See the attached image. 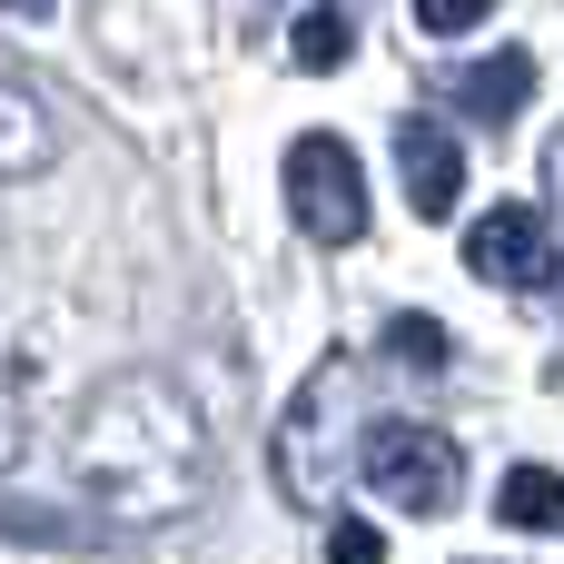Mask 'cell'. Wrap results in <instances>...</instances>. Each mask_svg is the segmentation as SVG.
Masks as SVG:
<instances>
[{
    "label": "cell",
    "instance_id": "obj_1",
    "mask_svg": "<svg viewBox=\"0 0 564 564\" xmlns=\"http://www.w3.org/2000/svg\"><path fill=\"white\" fill-rule=\"evenodd\" d=\"M357 476H367V496H387L397 516H446L456 486H466V456H456V436H436V426H416V416H387V426H367Z\"/></svg>",
    "mask_w": 564,
    "mask_h": 564
},
{
    "label": "cell",
    "instance_id": "obj_2",
    "mask_svg": "<svg viewBox=\"0 0 564 564\" xmlns=\"http://www.w3.org/2000/svg\"><path fill=\"white\" fill-rule=\"evenodd\" d=\"M288 208H297V228H307L317 248L367 238V178H357V149H347L337 129L288 139Z\"/></svg>",
    "mask_w": 564,
    "mask_h": 564
},
{
    "label": "cell",
    "instance_id": "obj_10",
    "mask_svg": "<svg viewBox=\"0 0 564 564\" xmlns=\"http://www.w3.org/2000/svg\"><path fill=\"white\" fill-rule=\"evenodd\" d=\"M486 10H496V0H416V20H426L436 40H456V30H476Z\"/></svg>",
    "mask_w": 564,
    "mask_h": 564
},
{
    "label": "cell",
    "instance_id": "obj_5",
    "mask_svg": "<svg viewBox=\"0 0 564 564\" xmlns=\"http://www.w3.org/2000/svg\"><path fill=\"white\" fill-rule=\"evenodd\" d=\"M456 99L496 129V119H516V109L535 99V59H525V50H496V59H476V69L456 79Z\"/></svg>",
    "mask_w": 564,
    "mask_h": 564
},
{
    "label": "cell",
    "instance_id": "obj_3",
    "mask_svg": "<svg viewBox=\"0 0 564 564\" xmlns=\"http://www.w3.org/2000/svg\"><path fill=\"white\" fill-rule=\"evenodd\" d=\"M466 268L496 278V288L545 278V208H535V198H496V208L476 218V238H466Z\"/></svg>",
    "mask_w": 564,
    "mask_h": 564
},
{
    "label": "cell",
    "instance_id": "obj_11",
    "mask_svg": "<svg viewBox=\"0 0 564 564\" xmlns=\"http://www.w3.org/2000/svg\"><path fill=\"white\" fill-rule=\"evenodd\" d=\"M545 188H555V208H564V129H555V149H545Z\"/></svg>",
    "mask_w": 564,
    "mask_h": 564
},
{
    "label": "cell",
    "instance_id": "obj_8",
    "mask_svg": "<svg viewBox=\"0 0 564 564\" xmlns=\"http://www.w3.org/2000/svg\"><path fill=\"white\" fill-rule=\"evenodd\" d=\"M387 357H406L416 377H446V367H456V337H446L436 317H387Z\"/></svg>",
    "mask_w": 564,
    "mask_h": 564
},
{
    "label": "cell",
    "instance_id": "obj_4",
    "mask_svg": "<svg viewBox=\"0 0 564 564\" xmlns=\"http://www.w3.org/2000/svg\"><path fill=\"white\" fill-rule=\"evenodd\" d=\"M397 169H406V208L416 218H446L466 198V149L446 119H397Z\"/></svg>",
    "mask_w": 564,
    "mask_h": 564
},
{
    "label": "cell",
    "instance_id": "obj_9",
    "mask_svg": "<svg viewBox=\"0 0 564 564\" xmlns=\"http://www.w3.org/2000/svg\"><path fill=\"white\" fill-rule=\"evenodd\" d=\"M327 564H387V535L367 516H347V525H327Z\"/></svg>",
    "mask_w": 564,
    "mask_h": 564
},
{
    "label": "cell",
    "instance_id": "obj_6",
    "mask_svg": "<svg viewBox=\"0 0 564 564\" xmlns=\"http://www.w3.org/2000/svg\"><path fill=\"white\" fill-rule=\"evenodd\" d=\"M496 516H506L516 535H564V476L555 466H516V476L496 486Z\"/></svg>",
    "mask_w": 564,
    "mask_h": 564
},
{
    "label": "cell",
    "instance_id": "obj_7",
    "mask_svg": "<svg viewBox=\"0 0 564 564\" xmlns=\"http://www.w3.org/2000/svg\"><path fill=\"white\" fill-rule=\"evenodd\" d=\"M347 50H357L347 10H297V30H288V59L297 69H347Z\"/></svg>",
    "mask_w": 564,
    "mask_h": 564
}]
</instances>
